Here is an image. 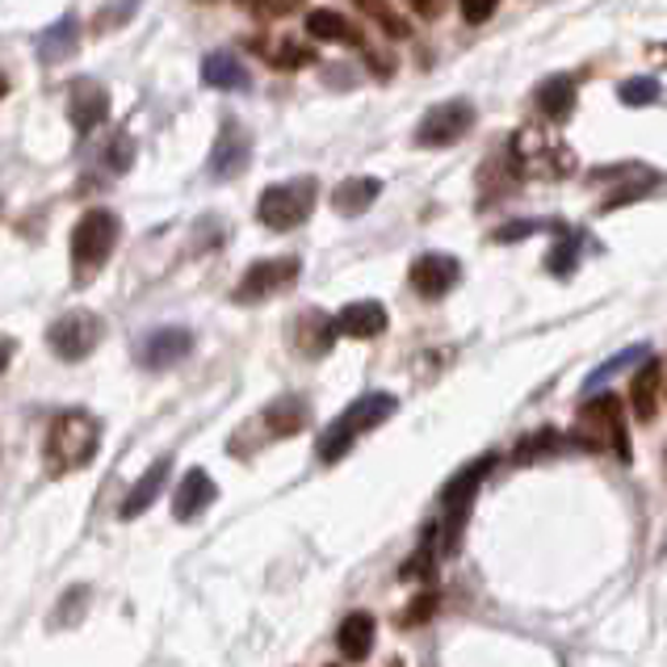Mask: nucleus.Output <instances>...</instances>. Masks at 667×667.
Here are the masks:
<instances>
[{
	"mask_svg": "<svg viewBox=\"0 0 667 667\" xmlns=\"http://www.w3.org/2000/svg\"><path fill=\"white\" fill-rule=\"evenodd\" d=\"M101 450V420L84 407H68L50 420L47 429V445H43V457H47V471L55 478L72 475V471H84L89 462Z\"/></svg>",
	"mask_w": 667,
	"mask_h": 667,
	"instance_id": "f257e3e1",
	"label": "nucleus"
},
{
	"mask_svg": "<svg viewBox=\"0 0 667 667\" xmlns=\"http://www.w3.org/2000/svg\"><path fill=\"white\" fill-rule=\"evenodd\" d=\"M395 411H399V399L386 395V391H370V395L353 399V404L344 407L332 425L324 429V437H319V445H315L319 462H324V466L340 462L344 453L358 445V437H365V432H374L378 425H386Z\"/></svg>",
	"mask_w": 667,
	"mask_h": 667,
	"instance_id": "f03ea898",
	"label": "nucleus"
},
{
	"mask_svg": "<svg viewBox=\"0 0 667 667\" xmlns=\"http://www.w3.org/2000/svg\"><path fill=\"white\" fill-rule=\"evenodd\" d=\"M572 441L579 450H613L618 462H630V432H625V416H621L618 395H596L592 404L579 407L575 416Z\"/></svg>",
	"mask_w": 667,
	"mask_h": 667,
	"instance_id": "7ed1b4c3",
	"label": "nucleus"
},
{
	"mask_svg": "<svg viewBox=\"0 0 667 667\" xmlns=\"http://www.w3.org/2000/svg\"><path fill=\"white\" fill-rule=\"evenodd\" d=\"M122 236V218L105 206L97 211H84L80 223L72 227V269H76V282H89L101 264L110 261L114 244Z\"/></svg>",
	"mask_w": 667,
	"mask_h": 667,
	"instance_id": "20e7f679",
	"label": "nucleus"
},
{
	"mask_svg": "<svg viewBox=\"0 0 667 667\" xmlns=\"http://www.w3.org/2000/svg\"><path fill=\"white\" fill-rule=\"evenodd\" d=\"M496 462H500V453H483V457H475L471 466H462V471L445 483L441 504H445L450 517H445V542H441V554H453V550L462 546L466 517H471V508H475V496H478V487H483V478L496 471Z\"/></svg>",
	"mask_w": 667,
	"mask_h": 667,
	"instance_id": "39448f33",
	"label": "nucleus"
},
{
	"mask_svg": "<svg viewBox=\"0 0 667 667\" xmlns=\"http://www.w3.org/2000/svg\"><path fill=\"white\" fill-rule=\"evenodd\" d=\"M315 197H319L315 177H294V181H282V185H269L261 193V202H257V218L269 231H294V227H303L310 218Z\"/></svg>",
	"mask_w": 667,
	"mask_h": 667,
	"instance_id": "423d86ee",
	"label": "nucleus"
},
{
	"mask_svg": "<svg viewBox=\"0 0 667 667\" xmlns=\"http://www.w3.org/2000/svg\"><path fill=\"white\" fill-rule=\"evenodd\" d=\"M105 324L97 310H64L47 328V344L59 361H84L101 344Z\"/></svg>",
	"mask_w": 667,
	"mask_h": 667,
	"instance_id": "0eeeda50",
	"label": "nucleus"
},
{
	"mask_svg": "<svg viewBox=\"0 0 667 667\" xmlns=\"http://www.w3.org/2000/svg\"><path fill=\"white\" fill-rule=\"evenodd\" d=\"M298 273H303L298 257H269V261L248 264L244 278H239V286L231 290V298L236 303H264V298H273V294L294 286Z\"/></svg>",
	"mask_w": 667,
	"mask_h": 667,
	"instance_id": "6e6552de",
	"label": "nucleus"
},
{
	"mask_svg": "<svg viewBox=\"0 0 667 667\" xmlns=\"http://www.w3.org/2000/svg\"><path fill=\"white\" fill-rule=\"evenodd\" d=\"M475 118H478L475 105H471L466 97L441 101V105L425 110V118H420V126H416V144L420 147H450V144H457L462 135H471Z\"/></svg>",
	"mask_w": 667,
	"mask_h": 667,
	"instance_id": "1a4fd4ad",
	"label": "nucleus"
},
{
	"mask_svg": "<svg viewBox=\"0 0 667 667\" xmlns=\"http://www.w3.org/2000/svg\"><path fill=\"white\" fill-rule=\"evenodd\" d=\"M411 290L420 298H445L457 282H462V261L457 257H445V252H425L411 261Z\"/></svg>",
	"mask_w": 667,
	"mask_h": 667,
	"instance_id": "9d476101",
	"label": "nucleus"
},
{
	"mask_svg": "<svg viewBox=\"0 0 667 667\" xmlns=\"http://www.w3.org/2000/svg\"><path fill=\"white\" fill-rule=\"evenodd\" d=\"M248 160H252L248 131H244L239 122H223L215 147H211V172H215L218 181H231V177H239V172L248 168Z\"/></svg>",
	"mask_w": 667,
	"mask_h": 667,
	"instance_id": "9b49d317",
	"label": "nucleus"
},
{
	"mask_svg": "<svg viewBox=\"0 0 667 667\" xmlns=\"http://www.w3.org/2000/svg\"><path fill=\"white\" fill-rule=\"evenodd\" d=\"M218 496V487H215V478L206 475L202 466H193V471H185L181 475V483H177V491H172V517L181 524H190L197 521L211 504H215Z\"/></svg>",
	"mask_w": 667,
	"mask_h": 667,
	"instance_id": "f8f14e48",
	"label": "nucleus"
},
{
	"mask_svg": "<svg viewBox=\"0 0 667 667\" xmlns=\"http://www.w3.org/2000/svg\"><path fill=\"white\" fill-rule=\"evenodd\" d=\"M193 353V332L190 328H156L139 344V361L147 370H172L177 361H185Z\"/></svg>",
	"mask_w": 667,
	"mask_h": 667,
	"instance_id": "ddd939ff",
	"label": "nucleus"
},
{
	"mask_svg": "<svg viewBox=\"0 0 667 667\" xmlns=\"http://www.w3.org/2000/svg\"><path fill=\"white\" fill-rule=\"evenodd\" d=\"M110 114V93L97 84V80H76L72 97H68V118L80 135H89L93 126H101Z\"/></svg>",
	"mask_w": 667,
	"mask_h": 667,
	"instance_id": "4468645a",
	"label": "nucleus"
},
{
	"mask_svg": "<svg viewBox=\"0 0 667 667\" xmlns=\"http://www.w3.org/2000/svg\"><path fill=\"white\" fill-rule=\"evenodd\" d=\"M168 475H172V462L168 457H156L151 466H147L144 475L135 478V487L126 491V500H122V521H135V517H144L147 508L156 504V496L168 487Z\"/></svg>",
	"mask_w": 667,
	"mask_h": 667,
	"instance_id": "2eb2a0df",
	"label": "nucleus"
},
{
	"mask_svg": "<svg viewBox=\"0 0 667 667\" xmlns=\"http://www.w3.org/2000/svg\"><path fill=\"white\" fill-rule=\"evenodd\" d=\"M261 425L264 432L278 437V441H282V437H298V432L310 425L307 399H303V395H278V399L261 411Z\"/></svg>",
	"mask_w": 667,
	"mask_h": 667,
	"instance_id": "dca6fc26",
	"label": "nucleus"
},
{
	"mask_svg": "<svg viewBox=\"0 0 667 667\" xmlns=\"http://www.w3.org/2000/svg\"><path fill=\"white\" fill-rule=\"evenodd\" d=\"M659 386H664V365H659V358L638 361V370H634V378H630V407H634V416H638L643 425H651L655 411H659Z\"/></svg>",
	"mask_w": 667,
	"mask_h": 667,
	"instance_id": "f3484780",
	"label": "nucleus"
},
{
	"mask_svg": "<svg viewBox=\"0 0 667 667\" xmlns=\"http://www.w3.org/2000/svg\"><path fill=\"white\" fill-rule=\"evenodd\" d=\"M336 332L353 336V340H374V336L386 332V307L374 303V298H361V303H349L336 315Z\"/></svg>",
	"mask_w": 667,
	"mask_h": 667,
	"instance_id": "a211bd4d",
	"label": "nucleus"
},
{
	"mask_svg": "<svg viewBox=\"0 0 667 667\" xmlns=\"http://www.w3.org/2000/svg\"><path fill=\"white\" fill-rule=\"evenodd\" d=\"M575 101H579V89H575L572 76H546V80L538 84V93H533L538 114H542V118H550V122L572 118Z\"/></svg>",
	"mask_w": 667,
	"mask_h": 667,
	"instance_id": "6ab92c4d",
	"label": "nucleus"
},
{
	"mask_svg": "<svg viewBox=\"0 0 667 667\" xmlns=\"http://www.w3.org/2000/svg\"><path fill=\"white\" fill-rule=\"evenodd\" d=\"M336 319H328L324 310H303L298 324H294V344L303 358H324L336 340Z\"/></svg>",
	"mask_w": 667,
	"mask_h": 667,
	"instance_id": "aec40b11",
	"label": "nucleus"
},
{
	"mask_svg": "<svg viewBox=\"0 0 667 667\" xmlns=\"http://www.w3.org/2000/svg\"><path fill=\"white\" fill-rule=\"evenodd\" d=\"M378 193H382L378 177H344L332 190V211L344 218H358L378 202Z\"/></svg>",
	"mask_w": 667,
	"mask_h": 667,
	"instance_id": "412c9836",
	"label": "nucleus"
},
{
	"mask_svg": "<svg viewBox=\"0 0 667 667\" xmlns=\"http://www.w3.org/2000/svg\"><path fill=\"white\" fill-rule=\"evenodd\" d=\"M374 638H378V625H374L370 613H349V618L340 621V630H336V646H340V655H344L349 664L370 659Z\"/></svg>",
	"mask_w": 667,
	"mask_h": 667,
	"instance_id": "4be33fe9",
	"label": "nucleus"
},
{
	"mask_svg": "<svg viewBox=\"0 0 667 667\" xmlns=\"http://www.w3.org/2000/svg\"><path fill=\"white\" fill-rule=\"evenodd\" d=\"M307 34L319 43H344V47H358L361 30L340 9H310L307 13Z\"/></svg>",
	"mask_w": 667,
	"mask_h": 667,
	"instance_id": "5701e85b",
	"label": "nucleus"
},
{
	"mask_svg": "<svg viewBox=\"0 0 667 667\" xmlns=\"http://www.w3.org/2000/svg\"><path fill=\"white\" fill-rule=\"evenodd\" d=\"M202 84L206 89H223V93H236V89H248V72L231 50H215L202 59Z\"/></svg>",
	"mask_w": 667,
	"mask_h": 667,
	"instance_id": "b1692460",
	"label": "nucleus"
},
{
	"mask_svg": "<svg viewBox=\"0 0 667 667\" xmlns=\"http://www.w3.org/2000/svg\"><path fill=\"white\" fill-rule=\"evenodd\" d=\"M76 34H80V25H76V18L68 13V18H59L55 25H47L43 34H38V59L43 64H59V59H68L76 50Z\"/></svg>",
	"mask_w": 667,
	"mask_h": 667,
	"instance_id": "393cba45",
	"label": "nucleus"
},
{
	"mask_svg": "<svg viewBox=\"0 0 667 667\" xmlns=\"http://www.w3.org/2000/svg\"><path fill=\"white\" fill-rule=\"evenodd\" d=\"M567 445V437L558 429H538L533 437H524L521 445H517V453H512V462L517 466H529V462H542V457H550V453H558Z\"/></svg>",
	"mask_w": 667,
	"mask_h": 667,
	"instance_id": "a878e982",
	"label": "nucleus"
},
{
	"mask_svg": "<svg viewBox=\"0 0 667 667\" xmlns=\"http://www.w3.org/2000/svg\"><path fill=\"white\" fill-rule=\"evenodd\" d=\"M659 185V177L655 172H643L638 181H630V185H618V190L609 193L604 202H600V211L604 215H613V211H621V206H630V202H638V197H646V193Z\"/></svg>",
	"mask_w": 667,
	"mask_h": 667,
	"instance_id": "bb28decb",
	"label": "nucleus"
},
{
	"mask_svg": "<svg viewBox=\"0 0 667 667\" xmlns=\"http://www.w3.org/2000/svg\"><path fill=\"white\" fill-rule=\"evenodd\" d=\"M579 248H584V239L579 236H567L563 244H554L546 257V269L554 273V278H572L575 264H579Z\"/></svg>",
	"mask_w": 667,
	"mask_h": 667,
	"instance_id": "cd10ccee",
	"label": "nucleus"
},
{
	"mask_svg": "<svg viewBox=\"0 0 667 667\" xmlns=\"http://www.w3.org/2000/svg\"><path fill=\"white\" fill-rule=\"evenodd\" d=\"M659 80L655 76H630L625 84L618 89V97L625 101V105H634V110H643V105H651V101H659Z\"/></svg>",
	"mask_w": 667,
	"mask_h": 667,
	"instance_id": "c85d7f7f",
	"label": "nucleus"
},
{
	"mask_svg": "<svg viewBox=\"0 0 667 667\" xmlns=\"http://www.w3.org/2000/svg\"><path fill=\"white\" fill-rule=\"evenodd\" d=\"M101 160H105V168L110 172H126L131 168V160H135V139L122 131V135H114V144L101 151Z\"/></svg>",
	"mask_w": 667,
	"mask_h": 667,
	"instance_id": "c756f323",
	"label": "nucleus"
},
{
	"mask_svg": "<svg viewBox=\"0 0 667 667\" xmlns=\"http://www.w3.org/2000/svg\"><path fill=\"white\" fill-rule=\"evenodd\" d=\"M651 358V349H646V344H634V349H625V353H618V358L609 361V365H600V370H596L592 378H588V391H592V386H600V382L609 378V374H618V370H625V365H638V361H646Z\"/></svg>",
	"mask_w": 667,
	"mask_h": 667,
	"instance_id": "7c9ffc66",
	"label": "nucleus"
},
{
	"mask_svg": "<svg viewBox=\"0 0 667 667\" xmlns=\"http://www.w3.org/2000/svg\"><path fill=\"white\" fill-rule=\"evenodd\" d=\"M432 609H437V592H416V600L404 609V618H399V625L404 630H416L420 621H429L432 618Z\"/></svg>",
	"mask_w": 667,
	"mask_h": 667,
	"instance_id": "2f4dec72",
	"label": "nucleus"
},
{
	"mask_svg": "<svg viewBox=\"0 0 667 667\" xmlns=\"http://www.w3.org/2000/svg\"><path fill=\"white\" fill-rule=\"evenodd\" d=\"M538 231H542L538 218H517V223H504L491 239H496V244H517V239H529V236H538Z\"/></svg>",
	"mask_w": 667,
	"mask_h": 667,
	"instance_id": "473e14b6",
	"label": "nucleus"
},
{
	"mask_svg": "<svg viewBox=\"0 0 667 667\" xmlns=\"http://www.w3.org/2000/svg\"><path fill=\"white\" fill-rule=\"evenodd\" d=\"M429 575H432V546L425 542V546L411 554V563L399 567V579H429Z\"/></svg>",
	"mask_w": 667,
	"mask_h": 667,
	"instance_id": "72a5a7b5",
	"label": "nucleus"
},
{
	"mask_svg": "<svg viewBox=\"0 0 667 667\" xmlns=\"http://www.w3.org/2000/svg\"><path fill=\"white\" fill-rule=\"evenodd\" d=\"M462 4V18L471 25H483V22H491V13L500 9V0H457Z\"/></svg>",
	"mask_w": 667,
	"mask_h": 667,
	"instance_id": "f704fd0d",
	"label": "nucleus"
},
{
	"mask_svg": "<svg viewBox=\"0 0 667 667\" xmlns=\"http://www.w3.org/2000/svg\"><path fill=\"white\" fill-rule=\"evenodd\" d=\"M358 4H361V9H365V13H370V18H378V22L386 25L391 34H404V22H399V18H391L382 0H358Z\"/></svg>",
	"mask_w": 667,
	"mask_h": 667,
	"instance_id": "c9c22d12",
	"label": "nucleus"
},
{
	"mask_svg": "<svg viewBox=\"0 0 667 667\" xmlns=\"http://www.w3.org/2000/svg\"><path fill=\"white\" fill-rule=\"evenodd\" d=\"M273 59H278L282 68H298V64H310V50H303V47H294V43H286V47L278 50Z\"/></svg>",
	"mask_w": 667,
	"mask_h": 667,
	"instance_id": "e433bc0d",
	"label": "nucleus"
},
{
	"mask_svg": "<svg viewBox=\"0 0 667 667\" xmlns=\"http://www.w3.org/2000/svg\"><path fill=\"white\" fill-rule=\"evenodd\" d=\"M407 4H411L416 13H425V18H432V13H437V0H407Z\"/></svg>",
	"mask_w": 667,
	"mask_h": 667,
	"instance_id": "4c0bfd02",
	"label": "nucleus"
},
{
	"mask_svg": "<svg viewBox=\"0 0 667 667\" xmlns=\"http://www.w3.org/2000/svg\"><path fill=\"white\" fill-rule=\"evenodd\" d=\"M9 93V76H0V97Z\"/></svg>",
	"mask_w": 667,
	"mask_h": 667,
	"instance_id": "58836bf2",
	"label": "nucleus"
},
{
	"mask_svg": "<svg viewBox=\"0 0 667 667\" xmlns=\"http://www.w3.org/2000/svg\"><path fill=\"white\" fill-rule=\"evenodd\" d=\"M664 471H667V445H664Z\"/></svg>",
	"mask_w": 667,
	"mask_h": 667,
	"instance_id": "ea45409f",
	"label": "nucleus"
},
{
	"mask_svg": "<svg viewBox=\"0 0 667 667\" xmlns=\"http://www.w3.org/2000/svg\"><path fill=\"white\" fill-rule=\"evenodd\" d=\"M395 667H399V664H395Z\"/></svg>",
	"mask_w": 667,
	"mask_h": 667,
	"instance_id": "a19ab883",
	"label": "nucleus"
}]
</instances>
